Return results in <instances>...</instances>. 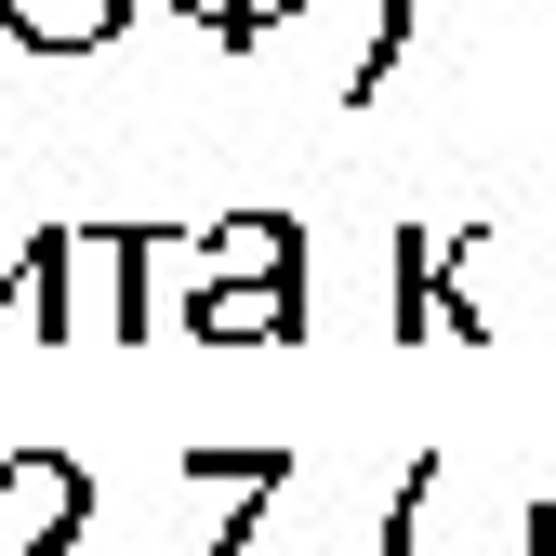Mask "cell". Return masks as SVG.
Returning a JSON list of instances; mask_svg holds the SVG:
<instances>
[{
  "mask_svg": "<svg viewBox=\"0 0 556 556\" xmlns=\"http://www.w3.org/2000/svg\"><path fill=\"white\" fill-rule=\"evenodd\" d=\"M173 14H186L199 40H226V53H239V0H173Z\"/></svg>",
  "mask_w": 556,
  "mask_h": 556,
  "instance_id": "obj_8",
  "label": "cell"
},
{
  "mask_svg": "<svg viewBox=\"0 0 556 556\" xmlns=\"http://www.w3.org/2000/svg\"><path fill=\"white\" fill-rule=\"evenodd\" d=\"M80 543H93V464L0 451V556H80Z\"/></svg>",
  "mask_w": 556,
  "mask_h": 556,
  "instance_id": "obj_2",
  "label": "cell"
},
{
  "mask_svg": "<svg viewBox=\"0 0 556 556\" xmlns=\"http://www.w3.org/2000/svg\"><path fill=\"white\" fill-rule=\"evenodd\" d=\"M438 477H451L438 451L397 464V491H384V517H371V556H425V504H438Z\"/></svg>",
  "mask_w": 556,
  "mask_h": 556,
  "instance_id": "obj_5",
  "label": "cell"
},
{
  "mask_svg": "<svg viewBox=\"0 0 556 556\" xmlns=\"http://www.w3.org/2000/svg\"><path fill=\"white\" fill-rule=\"evenodd\" d=\"M186 344H305V265H213V226H199V278L173 292Z\"/></svg>",
  "mask_w": 556,
  "mask_h": 556,
  "instance_id": "obj_1",
  "label": "cell"
},
{
  "mask_svg": "<svg viewBox=\"0 0 556 556\" xmlns=\"http://www.w3.org/2000/svg\"><path fill=\"white\" fill-rule=\"evenodd\" d=\"M147 0H0V40L14 53H106Z\"/></svg>",
  "mask_w": 556,
  "mask_h": 556,
  "instance_id": "obj_3",
  "label": "cell"
},
{
  "mask_svg": "<svg viewBox=\"0 0 556 556\" xmlns=\"http://www.w3.org/2000/svg\"><path fill=\"white\" fill-rule=\"evenodd\" d=\"M410 14H425V0H371V40H358V66H344V106H371V93L397 80V53H410Z\"/></svg>",
  "mask_w": 556,
  "mask_h": 556,
  "instance_id": "obj_6",
  "label": "cell"
},
{
  "mask_svg": "<svg viewBox=\"0 0 556 556\" xmlns=\"http://www.w3.org/2000/svg\"><path fill=\"white\" fill-rule=\"evenodd\" d=\"M292 14H318V0H239V53H252L265 27H292Z\"/></svg>",
  "mask_w": 556,
  "mask_h": 556,
  "instance_id": "obj_7",
  "label": "cell"
},
{
  "mask_svg": "<svg viewBox=\"0 0 556 556\" xmlns=\"http://www.w3.org/2000/svg\"><path fill=\"white\" fill-rule=\"evenodd\" d=\"M173 477H186V491H292V451H173Z\"/></svg>",
  "mask_w": 556,
  "mask_h": 556,
  "instance_id": "obj_4",
  "label": "cell"
},
{
  "mask_svg": "<svg viewBox=\"0 0 556 556\" xmlns=\"http://www.w3.org/2000/svg\"><path fill=\"white\" fill-rule=\"evenodd\" d=\"M530 556H556V504H530Z\"/></svg>",
  "mask_w": 556,
  "mask_h": 556,
  "instance_id": "obj_9",
  "label": "cell"
}]
</instances>
